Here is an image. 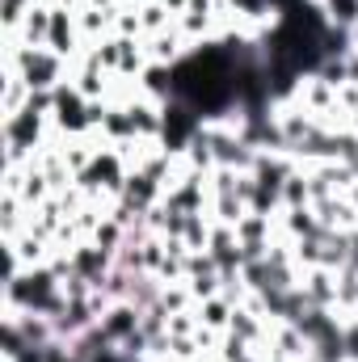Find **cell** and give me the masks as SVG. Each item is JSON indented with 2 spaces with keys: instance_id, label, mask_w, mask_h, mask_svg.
<instances>
[{
  "instance_id": "obj_1",
  "label": "cell",
  "mask_w": 358,
  "mask_h": 362,
  "mask_svg": "<svg viewBox=\"0 0 358 362\" xmlns=\"http://www.w3.org/2000/svg\"><path fill=\"white\" fill-rule=\"evenodd\" d=\"M139 316H144V312H139L135 303H127V299H122V303H110V308L101 312L97 329H101V337H105L110 346H122L127 337H135V333H139Z\"/></svg>"
},
{
  "instance_id": "obj_2",
  "label": "cell",
  "mask_w": 358,
  "mask_h": 362,
  "mask_svg": "<svg viewBox=\"0 0 358 362\" xmlns=\"http://www.w3.org/2000/svg\"><path fill=\"white\" fill-rule=\"evenodd\" d=\"M198 325L202 329H215V333H228V325H232V312H236V303L219 291V295H211V299H202L198 308Z\"/></svg>"
},
{
  "instance_id": "obj_3",
  "label": "cell",
  "mask_w": 358,
  "mask_h": 362,
  "mask_svg": "<svg viewBox=\"0 0 358 362\" xmlns=\"http://www.w3.org/2000/svg\"><path fill=\"white\" fill-rule=\"evenodd\" d=\"M178 17L161 4V0H144L139 4V25H144V38H156V34H165L169 25H173Z\"/></svg>"
},
{
  "instance_id": "obj_4",
  "label": "cell",
  "mask_w": 358,
  "mask_h": 362,
  "mask_svg": "<svg viewBox=\"0 0 358 362\" xmlns=\"http://www.w3.org/2000/svg\"><path fill=\"white\" fill-rule=\"evenodd\" d=\"M316 4H321V13L333 25H342V30H354L358 25V0H316Z\"/></svg>"
},
{
  "instance_id": "obj_5",
  "label": "cell",
  "mask_w": 358,
  "mask_h": 362,
  "mask_svg": "<svg viewBox=\"0 0 358 362\" xmlns=\"http://www.w3.org/2000/svg\"><path fill=\"white\" fill-rule=\"evenodd\" d=\"M30 8H34V0H4V34H21V21Z\"/></svg>"
},
{
  "instance_id": "obj_6",
  "label": "cell",
  "mask_w": 358,
  "mask_h": 362,
  "mask_svg": "<svg viewBox=\"0 0 358 362\" xmlns=\"http://www.w3.org/2000/svg\"><path fill=\"white\" fill-rule=\"evenodd\" d=\"M161 4H165V8H169V13H173V17H181V13H185V8H190V0H161Z\"/></svg>"
},
{
  "instance_id": "obj_7",
  "label": "cell",
  "mask_w": 358,
  "mask_h": 362,
  "mask_svg": "<svg viewBox=\"0 0 358 362\" xmlns=\"http://www.w3.org/2000/svg\"><path fill=\"white\" fill-rule=\"evenodd\" d=\"M350 34H354V47H358V25H354V30H350Z\"/></svg>"
}]
</instances>
